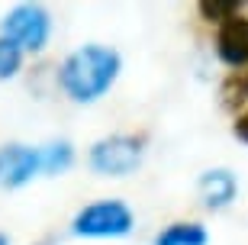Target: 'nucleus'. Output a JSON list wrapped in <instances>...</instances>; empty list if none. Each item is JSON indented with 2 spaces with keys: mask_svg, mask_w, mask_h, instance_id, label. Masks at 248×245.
<instances>
[{
  "mask_svg": "<svg viewBox=\"0 0 248 245\" xmlns=\"http://www.w3.org/2000/svg\"><path fill=\"white\" fill-rule=\"evenodd\" d=\"M123 71V58L116 49L87 42L74 49L58 68V84L74 103H93L110 91Z\"/></svg>",
  "mask_w": 248,
  "mask_h": 245,
  "instance_id": "obj_1",
  "label": "nucleus"
},
{
  "mask_svg": "<svg viewBox=\"0 0 248 245\" xmlns=\"http://www.w3.org/2000/svg\"><path fill=\"white\" fill-rule=\"evenodd\" d=\"M136 216L123 200H97L78 210L71 219V232L81 239H123L132 232Z\"/></svg>",
  "mask_w": 248,
  "mask_h": 245,
  "instance_id": "obj_2",
  "label": "nucleus"
},
{
  "mask_svg": "<svg viewBox=\"0 0 248 245\" xmlns=\"http://www.w3.org/2000/svg\"><path fill=\"white\" fill-rule=\"evenodd\" d=\"M142 155H145V142L139 136H126V132H113V136H103L91 146L87 162L97 174H107V178H126L142 164Z\"/></svg>",
  "mask_w": 248,
  "mask_h": 245,
  "instance_id": "obj_3",
  "label": "nucleus"
},
{
  "mask_svg": "<svg viewBox=\"0 0 248 245\" xmlns=\"http://www.w3.org/2000/svg\"><path fill=\"white\" fill-rule=\"evenodd\" d=\"M0 36L16 42L23 52H42L48 36H52L48 10L39 7V3H16L0 19Z\"/></svg>",
  "mask_w": 248,
  "mask_h": 245,
  "instance_id": "obj_4",
  "label": "nucleus"
},
{
  "mask_svg": "<svg viewBox=\"0 0 248 245\" xmlns=\"http://www.w3.org/2000/svg\"><path fill=\"white\" fill-rule=\"evenodd\" d=\"M36 174H42V148L19 146V142L0 146V187L16 191Z\"/></svg>",
  "mask_w": 248,
  "mask_h": 245,
  "instance_id": "obj_5",
  "label": "nucleus"
},
{
  "mask_svg": "<svg viewBox=\"0 0 248 245\" xmlns=\"http://www.w3.org/2000/svg\"><path fill=\"white\" fill-rule=\"evenodd\" d=\"M216 55L229 68L248 65V16H232L219 26V33H216Z\"/></svg>",
  "mask_w": 248,
  "mask_h": 245,
  "instance_id": "obj_6",
  "label": "nucleus"
},
{
  "mask_svg": "<svg viewBox=\"0 0 248 245\" xmlns=\"http://www.w3.org/2000/svg\"><path fill=\"white\" fill-rule=\"evenodd\" d=\"M197 194H200V200H203L206 210H222V207H229L232 200H235L239 181H235V174H232L229 168H210V171L200 174Z\"/></svg>",
  "mask_w": 248,
  "mask_h": 245,
  "instance_id": "obj_7",
  "label": "nucleus"
},
{
  "mask_svg": "<svg viewBox=\"0 0 248 245\" xmlns=\"http://www.w3.org/2000/svg\"><path fill=\"white\" fill-rule=\"evenodd\" d=\"M210 232L200 223H171L155 236V245H206Z\"/></svg>",
  "mask_w": 248,
  "mask_h": 245,
  "instance_id": "obj_8",
  "label": "nucleus"
},
{
  "mask_svg": "<svg viewBox=\"0 0 248 245\" xmlns=\"http://www.w3.org/2000/svg\"><path fill=\"white\" fill-rule=\"evenodd\" d=\"M39 148H42V174H62L71 168L74 162L71 142L58 139V142H48V146H39Z\"/></svg>",
  "mask_w": 248,
  "mask_h": 245,
  "instance_id": "obj_9",
  "label": "nucleus"
},
{
  "mask_svg": "<svg viewBox=\"0 0 248 245\" xmlns=\"http://www.w3.org/2000/svg\"><path fill=\"white\" fill-rule=\"evenodd\" d=\"M242 0H200L197 3V10H200V16L206 19V23H226V19L232 16H242Z\"/></svg>",
  "mask_w": 248,
  "mask_h": 245,
  "instance_id": "obj_10",
  "label": "nucleus"
},
{
  "mask_svg": "<svg viewBox=\"0 0 248 245\" xmlns=\"http://www.w3.org/2000/svg\"><path fill=\"white\" fill-rule=\"evenodd\" d=\"M19 65H23V49L16 42H10V39L0 36V81H7L13 74L19 71Z\"/></svg>",
  "mask_w": 248,
  "mask_h": 245,
  "instance_id": "obj_11",
  "label": "nucleus"
},
{
  "mask_svg": "<svg viewBox=\"0 0 248 245\" xmlns=\"http://www.w3.org/2000/svg\"><path fill=\"white\" fill-rule=\"evenodd\" d=\"M232 132H235V139L248 142V110H245V113H239V119H235V126H232Z\"/></svg>",
  "mask_w": 248,
  "mask_h": 245,
  "instance_id": "obj_12",
  "label": "nucleus"
},
{
  "mask_svg": "<svg viewBox=\"0 0 248 245\" xmlns=\"http://www.w3.org/2000/svg\"><path fill=\"white\" fill-rule=\"evenodd\" d=\"M0 245H10V239H7V236H3V232H0Z\"/></svg>",
  "mask_w": 248,
  "mask_h": 245,
  "instance_id": "obj_13",
  "label": "nucleus"
},
{
  "mask_svg": "<svg viewBox=\"0 0 248 245\" xmlns=\"http://www.w3.org/2000/svg\"><path fill=\"white\" fill-rule=\"evenodd\" d=\"M245 91H248V81H245Z\"/></svg>",
  "mask_w": 248,
  "mask_h": 245,
  "instance_id": "obj_14",
  "label": "nucleus"
}]
</instances>
